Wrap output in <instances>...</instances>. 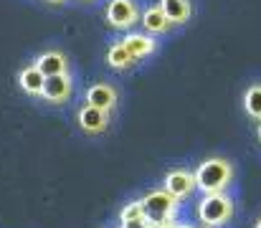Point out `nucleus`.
Here are the masks:
<instances>
[{"instance_id":"3","label":"nucleus","mask_w":261,"mask_h":228,"mask_svg":"<svg viewBox=\"0 0 261 228\" xmlns=\"http://www.w3.org/2000/svg\"><path fill=\"white\" fill-rule=\"evenodd\" d=\"M177 203H180V200L173 198L165 188H163V190H152V193H147V195L140 200V206H142V216H145L150 223H155V226L175 221Z\"/></svg>"},{"instance_id":"22","label":"nucleus","mask_w":261,"mask_h":228,"mask_svg":"<svg viewBox=\"0 0 261 228\" xmlns=\"http://www.w3.org/2000/svg\"><path fill=\"white\" fill-rule=\"evenodd\" d=\"M200 228H208V226H200Z\"/></svg>"},{"instance_id":"17","label":"nucleus","mask_w":261,"mask_h":228,"mask_svg":"<svg viewBox=\"0 0 261 228\" xmlns=\"http://www.w3.org/2000/svg\"><path fill=\"white\" fill-rule=\"evenodd\" d=\"M122 228H155V223H150L145 216L132 218V221H122Z\"/></svg>"},{"instance_id":"10","label":"nucleus","mask_w":261,"mask_h":228,"mask_svg":"<svg viewBox=\"0 0 261 228\" xmlns=\"http://www.w3.org/2000/svg\"><path fill=\"white\" fill-rule=\"evenodd\" d=\"M18 81H20V89H23L25 94H31V96H43L46 76L41 74L36 66H28V69H23V71H20V76H18Z\"/></svg>"},{"instance_id":"15","label":"nucleus","mask_w":261,"mask_h":228,"mask_svg":"<svg viewBox=\"0 0 261 228\" xmlns=\"http://www.w3.org/2000/svg\"><path fill=\"white\" fill-rule=\"evenodd\" d=\"M244 109L251 119L261 122V84H251L244 94Z\"/></svg>"},{"instance_id":"14","label":"nucleus","mask_w":261,"mask_h":228,"mask_svg":"<svg viewBox=\"0 0 261 228\" xmlns=\"http://www.w3.org/2000/svg\"><path fill=\"white\" fill-rule=\"evenodd\" d=\"M135 61H137V59L129 54V48H127L122 41L114 43V46L109 48V54H107V64H109L112 69H129Z\"/></svg>"},{"instance_id":"21","label":"nucleus","mask_w":261,"mask_h":228,"mask_svg":"<svg viewBox=\"0 0 261 228\" xmlns=\"http://www.w3.org/2000/svg\"><path fill=\"white\" fill-rule=\"evenodd\" d=\"M51 3H64V0H51Z\"/></svg>"},{"instance_id":"9","label":"nucleus","mask_w":261,"mask_h":228,"mask_svg":"<svg viewBox=\"0 0 261 228\" xmlns=\"http://www.w3.org/2000/svg\"><path fill=\"white\" fill-rule=\"evenodd\" d=\"M33 66L46 76V79H48V76H64L69 71V61H66V56L59 54V51H46V54H41Z\"/></svg>"},{"instance_id":"16","label":"nucleus","mask_w":261,"mask_h":228,"mask_svg":"<svg viewBox=\"0 0 261 228\" xmlns=\"http://www.w3.org/2000/svg\"><path fill=\"white\" fill-rule=\"evenodd\" d=\"M142 216V206H140V200H135V203H129L124 211H122V221H132V218H140Z\"/></svg>"},{"instance_id":"4","label":"nucleus","mask_w":261,"mask_h":228,"mask_svg":"<svg viewBox=\"0 0 261 228\" xmlns=\"http://www.w3.org/2000/svg\"><path fill=\"white\" fill-rule=\"evenodd\" d=\"M140 18L142 15L135 0H112L107 5V20L112 28H132Z\"/></svg>"},{"instance_id":"12","label":"nucleus","mask_w":261,"mask_h":228,"mask_svg":"<svg viewBox=\"0 0 261 228\" xmlns=\"http://www.w3.org/2000/svg\"><path fill=\"white\" fill-rule=\"evenodd\" d=\"M122 43L129 48V54L135 59H145V56H150L155 51V41L150 36H145V33H129V36H124Z\"/></svg>"},{"instance_id":"19","label":"nucleus","mask_w":261,"mask_h":228,"mask_svg":"<svg viewBox=\"0 0 261 228\" xmlns=\"http://www.w3.org/2000/svg\"><path fill=\"white\" fill-rule=\"evenodd\" d=\"M254 228H261V216L256 218V223H254Z\"/></svg>"},{"instance_id":"11","label":"nucleus","mask_w":261,"mask_h":228,"mask_svg":"<svg viewBox=\"0 0 261 228\" xmlns=\"http://www.w3.org/2000/svg\"><path fill=\"white\" fill-rule=\"evenodd\" d=\"M142 26H145V31H150V33H165V31H170V20H168V15L163 13V8L160 5H155V8H147L145 13H142Z\"/></svg>"},{"instance_id":"2","label":"nucleus","mask_w":261,"mask_h":228,"mask_svg":"<svg viewBox=\"0 0 261 228\" xmlns=\"http://www.w3.org/2000/svg\"><path fill=\"white\" fill-rule=\"evenodd\" d=\"M198 218H200L203 226L208 228L226 226L233 218V200L226 193L203 195V200L198 203Z\"/></svg>"},{"instance_id":"6","label":"nucleus","mask_w":261,"mask_h":228,"mask_svg":"<svg viewBox=\"0 0 261 228\" xmlns=\"http://www.w3.org/2000/svg\"><path fill=\"white\" fill-rule=\"evenodd\" d=\"M79 127L87 135H101L109 127V112H101V109H94V107L84 104L79 109Z\"/></svg>"},{"instance_id":"8","label":"nucleus","mask_w":261,"mask_h":228,"mask_svg":"<svg viewBox=\"0 0 261 228\" xmlns=\"http://www.w3.org/2000/svg\"><path fill=\"white\" fill-rule=\"evenodd\" d=\"M87 104L101 112H112L117 104V89L109 84H94L87 91Z\"/></svg>"},{"instance_id":"13","label":"nucleus","mask_w":261,"mask_h":228,"mask_svg":"<svg viewBox=\"0 0 261 228\" xmlns=\"http://www.w3.org/2000/svg\"><path fill=\"white\" fill-rule=\"evenodd\" d=\"M160 8H163V13L168 15V20H170L173 26L185 23V20L190 18V13H193L190 0H160Z\"/></svg>"},{"instance_id":"5","label":"nucleus","mask_w":261,"mask_h":228,"mask_svg":"<svg viewBox=\"0 0 261 228\" xmlns=\"http://www.w3.org/2000/svg\"><path fill=\"white\" fill-rule=\"evenodd\" d=\"M165 190H168L173 198H177V200H185V198H190V195L198 190L195 172H190V170H182V167L170 170V172L165 175Z\"/></svg>"},{"instance_id":"18","label":"nucleus","mask_w":261,"mask_h":228,"mask_svg":"<svg viewBox=\"0 0 261 228\" xmlns=\"http://www.w3.org/2000/svg\"><path fill=\"white\" fill-rule=\"evenodd\" d=\"M155 228H190V226H182V223H175V221H170V223H160V226Z\"/></svg>"},{"instance_id":"20","label":"nucleus","mask_w":261,"mask_h":228,"mask_svg":"<svg viewBox=\"0 0 261 228\" xmlns=\"http://www.w3.org/2000/svg\"><path fill=\"white\" fill-rule=\"evenodd\" d=\"M256 137H259V142H261V122H259V130H256Z\"/></svg>"},{"instance_id":"7","label":"nucleus","mask_w":261,"mask_h":228,"mask_svg":"<svg viewBox=\"0 0 261 228\" xmlns=\"http://www.w3.org/2000/svg\"><path fill=\"white\" fill-rule=\"evenodd\" d=\"M71 79L69 74L64 76H48L46 79V86H43V99L51 102V104H64L69 96H71Z\"/></svg>"},{"instance_id":"1","label":"nucleus","mask_w":261,"mask_h":228,"mask_svg":"<svg viewBox=\"0 0 261 228\" xmlns=\"http://www.w3.org/2000/svg\"><path fill=\"white\" fill-rule=\"evenodd\" d=\"M195 183H198V190L203 195L226 193L228 185L233 183V165L226 157H208L198 165Z\"/></svg>"}]
</instances>
